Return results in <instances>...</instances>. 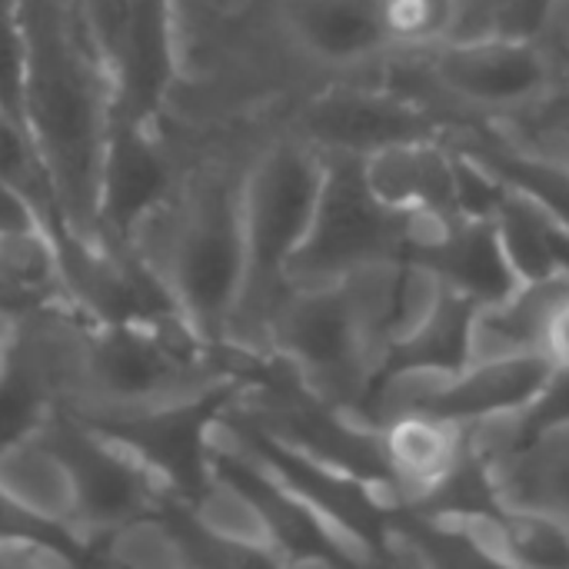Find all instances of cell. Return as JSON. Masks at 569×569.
Instances as JSON below:
<instances>
[{
	"label": "cell",
	"instance_id": "1",
	"mask_svg": "<svg viewBox=\"0 0 569 569\" xmlns=\"http://www.w3.org/2000/svg\"><path fill=\"white\" fill-rule=\"evenodd\" d=\"M17 360L53 410L93 423L230 397L260 380L263 357L197 337L177 317L103 320L77 307L17 317Z\"/></svg>",
	"mask_w": 569,
	"mask_h": 569
},
{
	"label": "cell",
	"instance_id": "2",
	"mask_svg": "<svg viewBox=\"0 0 569 569\" xmlns=\"http://www.w3.org/2000/svg\"><path fill=\"white\" fill-rule=\"evenodd\" d=\"M13 113L63 240L107 250L120 90L80 0H17Z\"/></svg>",
	"mask_w": 569,
	"mask_h": 569
},
{
	"label": "cell",
	"instance_id": "3",
	"mask_svg": "<svg viewBox=\"0 0 569 569\" xmlns=\"http://www.w3.org/2000/svg\"><path fill=\"white\" fill-rule=\"evenodd\" d=\"M173 150V147H170ZM250 147L177 157L160 190L123 223L117 247L150 277L170 313L210 343H230L243 287L240 190Z\"/></svg>",
	"mask_w": 569,
	"mask_h": 569
},
{
	"label": "cell",
	"instance_id": "4",
	"mask_svg": "<svg viewBox=\"0 0 569 569\" xmlns=\"http://www.w3.org/2000/svg\"><path fill=\"white\" fill-rule=\"evenodd\" d=\"M327 157L293 130L273 133L250 147L243 163L240 220H243V287L230 343L260 353L263 330L283 293L293 263L307 243ZM267 360V357H263Z\"/></svg>",
	"mask_w": 569,
	"mask_h": 569
},
{
	"label": "cell",
	"instance_id": "5",
	"mask_svg": "<svg viewBox=\"0 0 569 569\" xmlns=\"http://www.w3.org/2000/svg\"><path fill=\"white\" fill-rule=\"evenodd\" d=\"M380 350L357 273L290 287L270 313L260 343V353L287 367L300 390L350 417L363 407Z\"/></svg>",
	"mask_w": 569,
	"mask_h": 569
},
{
	"label": "cell",
	"instance_id": "6",
	"mask_svg": "<svg viewBox=\"0 0 569 569\" xmlns=\"http://www.w3.org/2000/svg\"><path fill=\"white\" fill-rule=\"evenodd\" d=\"M323 187L307 243L293 263L290 287L343 280L360 270L403 260L410 250V217L383 207L360 170V157L323 153Z\"/></svg>",
	"mask_w": 569,
	"mask_h": 569
},
{
	"label": "cell",
	"instance_id": "7",
	"mask_svg": "<svg viewBox=\"0 0 569 569\" xmlns=\"http://www.w3.org/2000/svg\"><path fill=\"white\" fill-rule=\"evenodd\" d=\"M290 130L323 153L350 157H367L390 143L443 137V127L413 100L373 87H327L313 93L297 110Z\"/></svg>",
	"mask_w": 569,
	"mask_h": 569
},
{
	"label": "cell",
	"instance_id": "8",
	"mask_svg": "<svg viewBox=\"0 0 569 569\" xmlns=\"http://www.w3.org/2000/svg\"><path fill=\"white\" fill-rule=\"evenodd\" d=\"M0 500L87 557L80 480L67 450L50 433L47 417L30 430L0 440Z\"/></svg>",
	"mask_w": 569,
	"mask_h": 569
},
{
	"label": "cell",
	"instance_id": "9",
	"mask_svg": "<svg viewBox=\"0 0 569 569\" xmlns=\"http://www.w3.org/2000/svg\"><path fill=\"white\" fill-rule=\"evenodd\" d=\"M430 70L453 97L477 107H520L547 93L550 57L537 37L483 33L430 47Z\"/></svg>",
	"mask_w": 569,
	"mask_h": 569
},
{
	"label": "cell",
	"instance_id": "10",
	"mask_svg": "<svg viewBox=\"0 0 569 569\" xmlns=\"http://www.w3.org/2000/svg\"><path fill=\"white\" fill-rule=\"evenodd\" d=\"M407 260L477 307L500 303L520 287L493 217H410Z\"/></svg>",
	"mask_w": 569,
	"mask_h": 569
},
{
	"label": "cell",
	"instance_id": "11",
	"mask_svg": "<svg viewBox=\"0 0 569 569\" xmlns=\"http://www.w3.org/2000/svg\"><path fill=\"white\" fill-rule=\"evenodd\" d=\"M547 373H550V363L540 353L477 357L460 373H453L447 380L413 383L423 390L417 397H407L393 413L423 410V413L450 420L463 430H473L483 423H507L533 400V393L540 390Z\"/></svg>",
	"mask_w": 569,
	"mask_h": 569
},
{
	"label": "cell",
	"instance_id": "12",
	"mask_svg": "<svg viewBox=\"0 0 569 569\" xmlns=\"http://www.w3.org/2000/svg\"><path fill=\"white\" fill-rule=\"evenodd\" d=\"M477 313L480 307L473 300L447 287H437L423 317L383 347L363 407L400 383H437L460 373L473 360Z\"/></svg>",
	"mask_w": 569,
	"mask_h": 569
},
{
	"label": "cell",
	"instance_id": "13",
	"mask_svg": "<svg viewBox=\"0 0 569 569\" xmlns=\"http://www.w3.org/2000/svg\"><path fill=\"white\" fill-rule=\"evenodd\" d=\"M270 13L290 50L317 67H360L393 47L383 0H273Z\"/></svg>",
	"mask_w": 569,
	"mask_h": 569
},
{
	"label": "cell",
	"instance_id": "14",
	"mask_svg": "<svg viewBox=\"0 0 569 569\" xmlns=\"http://www.w3.org/2000/svg\"><path fill=\"white\" fill-rule=\"evenodd\" d=\"M370 193L403 217H460L457 157L447 137L407 140L360 157Z\"/></svg>",
	"mask_w": 569,
	"mask_h": 569
},
{
	"label": "cell",
	"instance_id": "15",
	"mask_svg": "<svg viewBox=\"0 0 569 569\" xmlns=\"http://www.w3.org/2000/svg\"><path fill=\"white\" fill-rule=\"evenodd\" d=\"M373 430L390 487L410 503L430 497L467 453V430L423 410L390 413Z\"/></svg>",
	"mask_w": 569,
	"mask_h": 569
},
{
	"label": "cell",
	"instance_id": "16",
	"mask_svg": "<svg viewBox=\"0 0 569 569\" xmlns=\"http://www.w3.org/2000/svg\"><path fill=\"white\" fill-rule=\"evenodd\" d=\"M503 503L540 507L569 520V427L493 460Z\"/></svg>",
	"mask_w": 569,
	"mask_h": 569
},
{
	"label": "cell",
	"instance_id": "17",
	"mask_svg": "<svg viewBox=\"0 0 569 569\" xmlns=\"http://www.w3.org/2000/svg\"><path fill=\"white\" fill-rule=\"evenodd\" d=\"M457 150L473 157L507 190L527 197L530 203H537L543 213H550L557 223H563L569 230V167L527 153V150H513L490 137H467Z\"/></svg>",
	"mask_w": 569,
	"mask_h": 569
},
{
	"label": "cell",
	"instance_id": "18",
	"mask_svg": "<svg viewBox=\"0 0 569 569\" xmlns=\"http://www.w3.org/2000/svg\"><path fill=\"white\" fill-rule=\"evenodd\" d=\"M500 553L517 567H569V520L507 503L500 513Z\"/></svg>",
	"mask_w": 569,
	"mask_h": 569
},
{
	"label": "cell",
	"instance_id": "19",
	"mask_svg": "<svg viewBox=\"0 0 569 569\" xmlns=\"http://www.w3.org/2000/svg\"><path fill=\"white\" fill-rule=\"evenodd\" d=\"M463 0H383L393 47H437L453 37Z\"/></svg>",
	"mask_w": 569,
	"mask_h": 569
},
{
	"label": "cell",
	"instance_id": "20",
	"mask_svg": "<svg viewBox=\"0 0 569 569\" xmlns=\"http://www.w3.org/2000/svg\"><path fill=\"white\" fill-rule=\"evenodd\" d=\"M510 440L507 450H520L527 443H537L550 433H560L569 427V367H550L547 380L533 393V400L507 420ZM503 450V453H507Z\"/></svg>",
	"mask_w": 569,
	"mask_h": 569
},
{
	"label": "cell",
	"instance_id": "21",
	"mask_svg": "<svg viewBox=\"0 0 569 569\" xmlns=\"http://www.w3.org/2000/svg\"><path fill=\"white\" fill-rule=\"evenodd\" d=\"M537 353L550 367H569V287L553 300V307L543 317Z\"/></svg>",
	"mask_w": 569,
	"mask_h": 569
},
{
	"label": "cell",
	"instance_id": "22",
	"mask_svg": "<svg viewBox=\"0 0 569 569\" xmlns=\"http://www.w3.org/2000/svg\"><path fill=\"white\" fill-rule=\"evenodd\" d=\"M557 3L560 0H507L497 30L517 33V37H537L543 23L550 20V13L557 10Z\"/></svg>",
	"mask_w": 569,
	"mask_h": 569
},
{
	"label": "cell",
	"instance_id": "23",
	"mask_svg": "<svg viewBox=\"0 0 569 569\" xmlns=\"http://www.w3.org/2000/svg\"><path fill=\"white\" fill-rule=\"evenodd\" d=\"M13 347H17V317L0 307V383L13 363Z\"/></svg>",
	"mask_w": 569,
	"mask_h": 569
},
{
	"label": "cell",
	"instance_id": "24",
	"mask_svg": "<svg viewBox=\"0 0 569 569\" xmlns=\"http://www.w3.org/2000/svg\"><path fill=\"white\" fill-rule=\"evenodd\" d=\"M563 127H567V137H569V110L563 113Z\"/></svg>",
	"mask_w": 569,
	"mask_h": 569
}]
</instances>
